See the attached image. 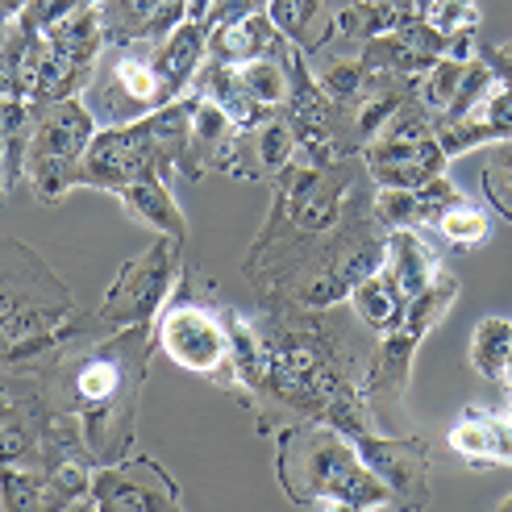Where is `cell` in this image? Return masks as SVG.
<instances>
[{
    "instance_id": "cell-6",
    "label": "cell",
    "mask_w": 512,
    "mask_h": 512,
    "mask_svg": "<svg viewBox=\"0 0 512 512\" xmlns=\"http://www.w3.org/2000/svg\"><path fill=\"white\" fill-rule=\"evenodd\" d=\"M229 304L217 300L213 288H200L196 275H179L171 300L155 317V342L179 371H192L200 379L217 383L229 392L234 379V338H229Z\"/></svg>"
},
{
    "instance_id": "cell-18",
    "label": "cell",
    "mask_w": 512,
    "mask_h": 512,
    "mask_svg": "<svg viewBox=\"0 0 512 512\" xmlns=\"http://www.w3.org/2000/svg\"><path fill=\"white\" fill-rule=\"evenodd\" d=\"M446 446L463 458L471 471L512 467V417L471 404L454 417V425L446 433Z\"/></svg>"
},
{
    "instance_id": "cell-30",
    "label": "cell",
    "mask_w": 512,
    "mask_h": 512,
    "mask_svg": "<svg viewBox=\"0 0 512 512\" xmlns=\"http://www.w3.org/2000/svg\"><path fill=\"white\" fill-rule=\"evenodd\" d=\"M438 234L454 246V250H471V246H479V242H488V234H492V221H488V213L479 209L475 200H467V196H458L450 209L438 217Z\"/></svg>"
},
{
    "instance_id": "cell-22",
    "label": "cell",
    "mask_w": 512,
    "mask_h": 512,
    "mask_svg": "<svg viewBox=\"0 0 512 512\" xmlns=\"http://www.w3.org/2000/svg\"><path fill=\"white\" fill-rule=\"evenodd\" d=\"M238 125L234 117H229L221 105H213V100L196 96V113H192V142H188V159H184V171H179V179H204L209 171H217V163L225 159L229 142H234Z\"/></svg>"
},
{
    "instance_id": "cell-32",
    "label": "cell",
    "mask_w": 512,
    "mask_h": 512,
    "mask_svg": "<svg viewBox=\"0 0 512 512\" xmlns=\"http://www.w3.org/2000/svg\"><path fill=\"white\" fill-rule=\"evenodd\" d=\"M471 63H458V59H438L433 63V71H425L421 80H417V100L433 113V117H442L450 109V100L458 96V84H463V75H467Z\"/></svg>"
},
{
    "instance_id": "cell-35",
    "label": "cell",
    "mask_w": 512,
    "mask_h": 512,
    "mask_svg": "<svg viewBox=\"0 0 512 512\" xmlns=\"http://www.w3.org/2000/svg\"><path fill=\"white\" fill-rule=\"evenodd\" d=\"M213 9V0H188V21H204Z\"/></svg>"
},
{
    "instance_id": "cell-37",
    "label": "cell",
    "mask_w": 512,
    "mask_h": 512,
    "mask_svg": "<svg viewBox=\"0 0 512 512\" xmlns=\"http://www.w3.org/2000/svg\"><path fill=\"white\" fill-rule=\"evenodd\" d=\"M500 392L508 396V404H512V354H508V371H504V383H500Z\"/></svg>"
},
{
    "instance_id": "cell-28",
    "label": "cell",
    "mask_w": 512,
    "mask_h": 512,
    "mask_svg": "<svg viewBox=\"0 0 512 512\" xmlns=\"http://www.w3.org/2000/svg\"><path fill=\"white\" fill-rule=\"evenodd\" d=\"M508 354H512V321L508 317H483L471 334V367L500 388L504 371H508Z\"/></svg>"
},
{
    "instance_id": "cell-12",
    "label": "cell",
    "mask_w": 512,
    "mask_h": 512,
    "mask_svg": "<svg viewBox=\"0 0 512 512\" xmlns=\"http://www.w3.org/2000/svg\"><path fill=\"white\" fill-rule=\"evenodd\" d=\"M179 275H184V242H175L167 234H159L142 254L125 259L121 271L113 275V284L100 300L96 317L109 329H125V325H150L163 304L171 300Z\"/></svg>"
},
{
    "instance_id": "cell-17",
    "label": "cell",
    "mask_w": 512,
    "mask_h": 512,
    "mask_svg": "<svg viewBox=\"0 0 512 512\" xmlns=\"http://www.w3.org/2000/svg\"><path fill=\"white\" fill-rule=\"evenodd\" d=\"M188 21V0H100L105 46L163 42Z\"/></svg>"
},
{
    "instance_id": "cell-20",
    "label": "cell",
    "mask_w": 512,
    "mask_h": 512,
    "mask_svg": "<svg viewBox=\"0 0 512 512\" xmlns=\"http://www.w3.org/2000/svg\"><path fill=\"white\" fill-rule=\"evenodd\" d=\"M463 196L446 175L421 188H375V217L388 229H433L438 217Z\"/></svg>"
},
{
    "instance_id": "cell-10",
    "label": "cell",
    "mask_w": 512,
    "mask_h": 512,
    "mask_svg": "<svg viewBox=\"0 0 512 512\" xmlns=\"http://www.w3.org/2000/svg\"><path fill=\"white\" fill-rule=\"evenodd\" d=\"M171 88L155 67V42L105 46L100 67L88 84V109L100 125H130L171 105Z\"/></svg>"
},
{
    "instance_id": "cell-13",
    "label": "cell",
    "mask_w": 512,
    "mask_h": 512,
    "mask_svg": "<svg viewBox=\"0 0 512 512\" xmlns=\"http://www.w3.org/2000/svg\"><path fill=\"white\" fill-rule=\"evenodd\" d=\"M46 34V63L34 88V105H50V100H71L88 92L92 75L105 55V30H100V5L80 9L63 21H55Z\"/></svg>"
},
{
    "instance_id": "cell-4",
    "label": "cell",
    "mask_w": 512,
    "mask_h": 512,
    "mask_svg": "<svg viewBox=\"0 0 512 512\" xmlns=\"http://www.w3.org/2000/svg\"><path fill=\"white\" fill-rule=\"evenodd\" d=\"M96 321L34 246L0 238V371L38 367Z\"/></svg>"
},
{
    "instance_id": "cell-5",
    "label": "cell",
    "mask_w": 512,
    "mask_h": 512,
    "mask_svg": "<svg viewBox=\"0 0 512 512\" xmlns=\"http://www.w3.org/2000/svg\"><path fill=\"white\" fill-rule=\"evenodd\" d=\"M275 479L284 496L300 508H396L388 483L363 463L354 438H346L329 421H292L275 429Z\"/></svg>"
},
{
    "instance_id": "cell-15",
    "label": "cell",
    "mask_w": 512,
    "mask_h": 512,
    "mask_svg": "<svg viewBox=\"0 0 512 512\" xmlns=\"http://www.w3.org/2000/svg\"><path fill=\"white\" fill-rule=\"evenodd\" d=\"M363 463L388 483V492L396 500V508L413 512L429 504V471H433V458H429V442L417 438V433H358L354 438Z\"/></svg>"
},
{
    "instance_id": "cell-38",
    "label": "cell",
    "mask_w": 512,
    "mask_h": 512,
    "mask_svg": "<svg viewBox=\"0 0 512 512\" xmlns=\"http://www.w3.org/2000/svg\"><path fill=\"white\" fill-rule=\"evenodd\" d=\"M429 5H433V0H413V9H417V13H425Z\"/></svg>"
},
{
    "instance_id": "cell-39",
    "label": "cell",
    "mask_w": 512,
    "mask_h": 512,
    "mask_svg": "<svg viewBox=\"0 0 512 512\" xmlns=\"http://www.w3.org/2000/svg\"><path fill=\"white\" fill-rule=\"evenodd\" d=\"M496 508H500V512H512V496H504V500H500Z\"/></svg>"
},
{
    "instance_id": "cell-26",
    "label": "cell",
    "mask_w": 512,
    "mask_h": 512,
    "mask_svg": "<svg viewBox=\"0 0 512 512\" xmlns=\"http://www.w3.org/2000/svg\"><path fill=\"white\" fill-rule=\"evenodd\" d=\"M350 313H354V321L363 325V329H371L375 338H383V334H392V329L404 321V309H408V296L400 292V284L388 275V267H379V271H371L363 284H358L354 292H350Z\"/></svg>"
},
{
    "instance_id": "cell-34",
    "label": "cell",
    "mask_w": 512,
    "mask_h": 512,
    "mask_svg": "<svg viewBox=\"0 0 512 512\" xmlns=\"http://www.w3.org/2000/svg\"><path fill=\"white\" fill-rule=\"evenodd\" d=\"M30 5V0H0V21H13V17H21V9Z\"/></svg>"
},
{
    "instance_id": "cell-3",
    "label": "cell",
    "mask_w": 512,
    "mask_h": 512,
    "mask_svg": "<svg viewBox=\"0 0 512 512\" xmlns=\"http://www.w3.org/2000/svg\"><path fill=\"white\" fill-rule=\"evenodd\" d=\"M383 254H388V225L375 217V192H367L329 234H292L263 221L246 246L242 275L250 279L259 304L321 313L346 304L350 292L383 267Z\"/></svg>"
},
{
    "instance_id": "cell-36",
    "label": "cell",
    "mask_w": 512,
    "mask_h": 512,
    "mask_svg": "<svg viewBox=\"0 0 512 512\" xmlns=\"http://www.w3.org/2000/svg\"><path fill=\"white\" fill-rule=\"evenodd\" d=\"M379 5H392V9H400V13H417L413 0H379ZM417 17H421V13H417Z\"/></svg>"
},
{
    "instance_id": "cell-7",
    "label": "cell",
    "mask_w": 512,
    "mask_h": 512,
    "mask_svg": "<svg viewBox=\"0 0 512 512\" xmlns=\"http://www.w3.org/2000/svg\"><path fill=\"white\" fill-rule=\"evenodd\" d=\"M458 275L442 271L433 284L408 300L404 309V321L383 334L375 346H371V358H367V371H363V396L375 413V425L388 433V421H396L404 413V400H408V383H413V358L421 350V342L446 321V313L454 309L458 300Z\"/></svg>"
},
{
    "instance_id": "cell-27",
    "label": "cell",
    "mask_w": 512,
    "mask_h": 512,
    "mask_svg": "<svg viewBox=\"0 0 512 512\" xmlns=\"http://www.w3.org/2000/svg\"><path fill=\"white\" fill-rule=\"evenodd\" d=\"M267 13H271V21L279 25V30H284V38L296 50H304V55H313V50L321 46L325 25H329L325 0H271Z\"/></svg>"
},
{
    "instance_id": "cell-33",
    "label": "cell",
    "mask_w": 512,
    "mask_h": 512,
    "mask_svg": "<svg viewBox=\"0 0 512 512\" xmlns=\"http://www.w3.org/2000/svg\"><path fill=\"white\" fill-rule=\"evenodd\" d=\"M421 17L446 38L463 30H479V0H433Z\"/></svg>"
},
{
    "instance_id": "cell-19",
    "label": "cell",
    "mask_w": 512,
    "mask_h": 512,
    "mask_svg": "<svg viewBox=\"0 0 512 512\" xmlns=\"http://www.w3.org/2000/svg\"><path fill=\"white\" fill-rule=\"evenodd\" d=\"M288 50H292V42L271 21L267 9L209 30V59H217L225 67H242V63H254V59H284Z\"/></svg>"
},
{
    "instance_id": "cell-11",
    "label": "cell",
    "mask_w": 512,
    "mask_h": 512,
    "mask_svg": "<svg viewBox=\"0 0 512 512\" xmlns=\"http://www.w3.org/2000/svg\"><path fill=\"white\" fill-rule=\"evenodd\" d=\"M279 113L292 125L300 159L334 163V159L363 155V138L354 130V117L325 96L304 50H292V88H288V100Z\"/></svg>"
},
{
    "instance_id": "cell-16",
    "label": "cell",
    "mask_w": 512,
    "mask_h": 512,
    "mask_svg": "<svg viewBox=\"0 0 512 512\" xmlns=\"http://www.w3.org/2000/svg\"><path fill=\"white\" fill-rule=\"evenodd\" d=\"M292 159H296V134L284 121V113H275L263 125H254V130L234 134L225 159L217 163V175L246 179V184H271Z\"/></svg>"
},
{
    "instance_id": "cell-31",
    "label": "cell",
    "mask_w": 512,
    "mask_h": 512,
    "mask_svg": "<svg viewBox=\"0 0 512 512\" xmlns=\"http://www.w3.org/2000/svg\"><path fill=\"white\" fill-rule=\"evenodd\" d=\"M479 184H483V196H488L492 209L504 221H512V138L488 146V155H483V171H479Z\"/></svg>"
},
{
    "instance_id": "cell-25",
    "label": "cell",
    "mask_w": 512,
    "mask_h": 512,
    "mask_svg": "<svg viewBox=\"0 0 512 512\" xmlns=\"http://www.w3.org/2000/svg\"><path fill=\"white\" fill-rule=\"evenodd\" d=\"M113 196L121 200V209L130 213L138 225H150L155 234H167V238L188 246L192 229H188L184 209H179V200L171 196V179H142V184H130V188H121Z\"/></svg>"
},
{
    "instance_id": "cell-8",
    "label": "cell",
    "mask_w": 512,
    "mask_h": 512,
    "mask_svg": "<svg viewBox=\"0 0 512 512\" xmlns=\"http://www.w3.org/2000/svg\"><path fill=\"white\" fill-rule=\"evenodd\" d=\"M96 130L100 121L80 96L34 105V130L30 146H25V184L34 188L42 204H59L71 188H80V163Z\"/></svg>"
},
{
    "instance_id": "cell-9",
    "label": "cell",
    "mask_w": 512,
    "mask_h": 512,
    "mask_svg": "<svg viewBox=\"0 0 512 512\" xmlns=\"http://www.w3.org/2000/svg\"><path fill=\"white\" fill-rule=\"evenodd\" d=\"M446 163L450 159L438 142V117L417 96L404 100L363 146V167L375 188H421L446 175Z\"/></svg>"
},
{
    "instance_id": "cell-1",
    "label": "cell",
    "mask_w": 512,
    "mask_h": 512,
    "mask_svg": "<svg viewBox=\"0 0 512 512\" xmlns=\"http://www.w3.org/2000/svg\"><path fill=\"white\" fill-rule=\"evenodd\" d=\"M250 317L263 346L259 392L250 400L259 433H275L292 421H329L346 438L379 429L363 396L371 350L354 346V334L334 317V309L309 313L259 304V313Z\"/></svg>"
},
{
    "instance_id": "cell-21",
    "label": "cell",
    "mask_w": 512,
    "mask_h": 512,
    "mask_svg": "<svg viewBox=\"0 0 512 512\" xmlns=\"http://www.w3.org/2000/svg\"><path fill=\"white\" fill-rule=\"evenodd\" d=\"M42 63H46V34L25 21H9V34L0 42V96L34 100Z\"/></svg>"
},
{
    "instance_id": "cell-2",
    "label": "cell",
    "mask_w": 512,
    "mask_h": 512,
    "mask_svg": "<svg viewBox=\"0 0 512 512\" xmlns=\"http://www.w3.org/2000/svg\"><path fill=\"white\" fill-rule=\"evenodd\" d=\"M155 350V321L125 329L96 321L80 338H71L38 363L50 404L80 429L84 450L96 467L134 454L142 388Z\"/></svg>"
},
{
    "instance_id": "cell-14",
    "label": "cell",
    "mask_w": 512,
    "mask_h": 512,
    "mask_svg": "<svg viewBox=\"0 0 512 512\" xmlns=\"http://www.w3.org/2000/svg\"><path fill=\"white\" fill-rule=\"evenodd\" d=\"M88 508L96 512H175L184 508V492L163 463L146 454H125L121 463L92 471Z\"/></svg>"
},
{
    "instance_id": "cell-24",
    "label": "cell",
    "mask_w": 512,
    "mask_h": 512,
    "mask_svg": "<svg viewBox=\"0 0 512 512\" xmlns=\"http://www.w3.org/2000/svg\"><path fill=\"white\" fill-rule=\"evenodd\" d=\"M383 267H388V275L396 279L408 300L421 296L433 279L446 271L438 250L421 238V229H388V254H383Z\"/></svg>"
},
{
    "instance_id": "cell-29",
    "label": "cell",
    "mask_w": 512,
    "mask_h": 512,
    "mask_svg": "<svg viewBox=\"0 0 512 512\" xmlns=\"http://www.w3.org/2000/svg\"><path fill=\"white\" fill-rule=\"evenodd\" d=\"M292 50L284 59H254V63L238 67L242 88L250 92V100H259L263 109H284L288 88H292Z\"/></svg>"
},
{
    "instance_id": "cell-40",
    "label": "cell",
    "mask_w": 512,
    "mask_h": 512,
    "mask_svg": "<svg viewBox=\"0 0 512 512\" xmlns=\"http://www.w3.org/2000/svg\"><path fill=\"white\" fill-rule=\"evenodd\" d=\"M0 100H5V96H0Z\"/></svg>"
},
{
    "instance_id": "cell-23",
    "label": "cell",
    "mask_w": 512,
    "mask_h": 512,
    "mask_svg": "<svg viewBox=\"0 0 512 512\" xmlns=\"http://www.w3.org/2000/svg\"><path fill=\"white\" fill-rule=\"evenodd\" d=\"M209 59V25L204 21H184L179 30H171L163 42H155V67L167 80L171 96H188L196 71Z\"/></svg>"
}]
</instances>
